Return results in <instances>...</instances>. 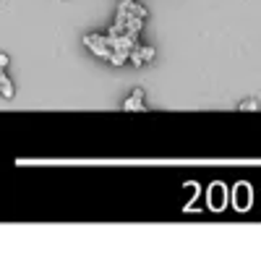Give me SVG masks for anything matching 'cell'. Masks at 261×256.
Returning a JSON list of instances; mask_svg holds the SVG:
<instances>
[{
    "label": "cell",
    "instance_id": "obj_6",
    "mask_svg": "<svg viewBox=\"0 0 261 256\" xmlns=\"http://www.w3.org/2000/svg\"><path fill=\"white\" fill-rule=\"evenodd\" d=\"M123 110H144V89H134V94L123 102Z\"/></svg>",
    "mask_w": 261,
    "mask_h": 256
},
{
    "label": "cell",
    "instance_id": "obj_2",
    "mask_svg": "<svg viewBox=\"0 0 261 256\" xmlns=\"http://www.w3.org/2000/svg\"><path fill=\"white\" fill-rule=\"evenodd\" d=\"M253 204V188L248 183H235L232 188V207L238 212H248Z\"/></svg>",
    "mask_w": 261,
    "mask_h": 256
},
{
    "label": "cell",
    "instance_id": "obj_1",
    "mask_svg": "<svg viewBox=\"0 0 261 256\" xmlns=\"http://www.w3.org/2000/svg\"><path fill=\"white\" fill-rule=\"evenodd\" d=\"M144 21H146V8H141L136 0H120V8H118V18H115V27L110 29V34H141L144 29Z\"/></svg>",
    "mask_w": 261,
    "mask_h": 256
},
{
    "label": "cell",
    "instance_id": "obj_5",
    "mask_svg": "<svg viewBox=\"0 0 261 256\" xmlns=\"http://www.w3.org/2000/svg\"><path fill=\"white\" fill-rule=\"evenodd\" d=\"M154 55H157V50L154 47H149V45H134V50H130V55H128V60H130V66H136V68H141V66H146V63H151L154 60Z\"/></svg>",
    "mask_w": 261,
    "mask_h": 256
},
{
    "label": "cell",
    "instance_id": "obj_3",
    "mask_svg": "<svg viewBox=\"0 0 261 256\" xmlns=\"http://www.w3.org/2000/svg\"><path fill=\"white\" fill-rule=\"evenodd\" d=\"M84 45L89 47L94 55H99V58H110V53H113V45H110V37H99V34H86L84 37Z\"/></svg>",
    "mask_w": 261,
    "mask_h": 256
},
{
    "label": "cell",
    "instance_id": "obj_9",
    "mask_svg": "<svg viewBox=\"0 0 261 256\" xmlns=\"http://www.w3.org/2000/svg\"><path fill=\"white\" fill-rule=\"evenodd\" d=\"M8 63H11V58L6 53H0V68H8Z\"/></svg>",
    "mask_w": 261,
    "mask_h": 256
},
{
    "label": "cell",
    "instance_id": "obj_7",
    "mask_svg": "<svg viewBox=\"0 0 261 256\" xmlns=\"http://www.w3.org/2000/svg\"><path fill=\"white\" fill-rule=\"evenodd\" d=\"M0 94H3L6 99L13 97V84H11V79L6 76V68H0Z\"/></svg>",
    "mask_w": 261,
    "mask_h": 256
},
{
    "label": "cell",
    "instance_id": "obj_4",
    "mask_svg": "<svg viewBox=\"0 0 261 256\" xmlns=\"http://www.w3.org/2000/svg\"><path fill=\"white\" fill-rule=\"evenodd\" d=\"M206 199H209V207L214 209V212H222L225 207H227V186L225 183H212L209 186V191H206Z\"/></svg>",
    "mask_w": 261,
    "mask_h": 256
},
{
    "label": "cell",
    "instance_id": "obj_8",
    "mask_svg": "<svg viewBox=\"0 0 261 256\" xmlns=\"http://www.w3.org/2000/svg\"><path fill=\"white\" fill-rule=\"evenodd\" d=\"M238 110H246V113L258 110V99H256V97H248V99H243V102H238Z\"/></svg>",
    "mask_w": 261,
    "mask_h": 256
}]
</instances>
